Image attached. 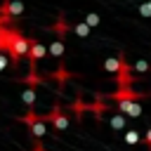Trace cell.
I'll use <instances>...</instances> for the list:
<instances>
[{"label":"cell","instance_id":"1","mask_svg":"<svg viewBox=\"0 0 151 151\" xmlns=\"http://www.w3.org/2000/svg\"><path fill=\"white\" fill-rule=\"evenodd\" d=\"M31 38H26V35H21L19 31H14L12 33V38H9V42H7V47H5V52L9 54V59H12V64H19L24 57H28V50H31Z\"/></svg>","mask_w":151,"mask_h":151},{"label":"cell","instance_id":"2","mask_svg":"<svg viewBox=\"0 0 151 151\" xmlns=\"http://www.w3.org/2000/svg\"><path fill=\"white\" fill-rule=\"evenodd\" d=\"M47 118H50V123L54 125V130H57V132H64V130L68 127V116L61 111V106H59V104L47 113Z\"/></svg>","mask_w":151,"mask_h":151},{"label":"cell","instance_id":"3","mask_svg":"<svg viewBox=\"0 0 151 151\" xmlns=\"http://www.w3.org/2000/svg\"><path fill=\"white\" fill-rule=\"evenodd\" d=\"M0 9H2V14H5V19L9 21V19H14V17H19V14H24V2H21V0H2V5H0Z\"/></svg>","mask_w":151,"mask_h":151},{"label":"cell","instance_id":"4","mask_svg":"<svg viewBox=\"0 0 151 151\" xmlns=\"http://www.w3.org/2000/svg\"><path fill=\"white\" fill-rule=\"evenodd\" d=\"M50 50L42 45V42H31V50H28V59H31V71H35V64L40 61V59H45V54H47Z\"/></svg>","mask_w":151,"mask_h":151},{"label":"cell","instance_id":"5","mask_svg":"<svg viewBox=\"0 0 151 151\" xmlns=\"http://www.w3.org/2000/svg\"><path fill=\"white\" fill-rule=\"evenodd\" d=\"M116 104H118V111H123L125 116H132V118L142 116V106L132 99H123V101H116Z\"/></svg>","mask_w":151,"mask_h":151},{"label":"cell","instance_id":"6","mask_svg":"<svg viewBox=\"0 0 151 151\" xmlns=\"http://www.w3.org/2000/svg\"><path fill=\"white\" fill-rule=\"evenodd\" d=\"M120 66H123V54H118V57H106V59H104V71L111 73V76H118Z\"/></svg>","mask_w":151,"mask_h":151},{"label":"cell","instance_id":"7","mask_svg":"<svg viewBox=\"0 0 151 151\" xmlns=\"http://www.w3.org/2000/svg\"><path fill=\"white\" fill-rule=\"evenodd\" d=\"M71 26H73V24H66V19H64V17H59V19L50 26V31H54V33H57V38H64V33H66V31H71Z\"/></svg>","mask_w":151,"mask_h":151},{"label":"cell","instance_id":"8","mask_svg":"<svg viewBox=\"0 0 151 151\" xmlns=\"http://www.w3.org/2000/svg\"><path fill=\"white\" fill-rule=\"evenodd\" d=\"M35 99H38V94H35V87H33V85H28V87L21 92V101H24L28 109H33V106H35Z\"/></svg>","mask_w":151,"mask_h":151},{"label":"cell","instance_id":"9","mask_svg":"<svg viewBox=\"0 0 151 151\" xmlns=\"http://www.w3.org/2000/svg\"><path fill=\"white\" fill-rule=\"evenodd\" d=\"M71 31H73L76 35H80V38H87V35H90V31H92V26H90L87 21H78V24H73V26H71Z\"/></svg>","mask_w":151,"mask_h":151},{"label":"cell","instance_id":"10","mask_svg":"<svg viewBox=\"0 0 151 151\" xmlns=\"http://www.w3.org/2000/svg\"><path fill=\"white\" fill-rule=\"evenodd\" d=\"M47 50H50V54H52V57H64V42H61V38L52 40Z\"/></svg>","mask_w":151,"mask_h":151},{"label":"cell","instance_id":"11","mask_svg":"<svg viewBox=\"0 0 151 151\" xmlns=\"http://www.w3.org/2000/svg\"><path fill=\"white\" fill-rule=\"evenodd\" d=\"M50 78H52V80H57L59 85H64V83L68 80V71H66V68H57L54 73H50Z\"/></svg>","mask_w":151,"mask_h":151},{"label":"cell","instance_id":"12","mask_svg":"<svg viewBox=\"0 0 151 151\" xmlns=\"http://www.w3.org/2000/svg\"><path fill=\"white\" fill-rule=\"evenodd\" d=\"M109 123H111V127H113V130H123V127H125V118H123V111H120V113H113Z\"/></svg>","mask_w":151,"mask_h":151},{"label":"cell","instance_id":"13","mask_svg":"<svg viewBox=\"0 0 151 151\" xmlns=\"http://www.w3.org/2000/svg\"><path fill=\"white\" fill-rule=\"evenodd\" d=\"M125 142H127V144H139V142H142V134H139L137 130H127V132H125Z\"/></svg>","mask_w":151,"mask_h":151},{"label":"cell","instance_id":"14","mask_svg":"<svg viewBox=\"0 0 151 151\" xmlns=\"http://www.w3.org/2000/svg\"><path fill=\"white\" fill-rule=\"evenodd\" d=\"M149 68H151V66H149L146 59H137V61H134V71H137V73H149Z\"/></svg>","mask_w":151,"mask_h":151},{"label":"cell","instance_id":"15","mask_svg":"<svg viewBox=\"0 0 151 151\" xmlns=\"http://www.w3.org/2000/svg\"><path fill=\"white\" fill-rule=\"evenodd\" d=\"M85 21H87L92 28H97V26H99V14H97V12H90V14H85Z\"/></svg>","mask_w":151,"mask_h":151},{"label":"cell","instance_id":"16","mask_svg":"<svg viewBox=\"0 0 151 151\" xmlns=\"http://www.w3.org/2000/svg\"><path fill=\"white\" fill-rule=\"evenodd\" d=\"M139 14H142L144 19H149V17H151V0H146V2H142V5H139Z\"/></svg>","mask_w":151,"mask_h":151},{"label":"cell","instance_id":"17","mask_svg":"<svg viewBox=\"0 0 151 151\" xmlns=\"http://www.w3.org/2000/svg\"><path fill=\"white\" fill-rule=\"evenodd\" d=\"M9 61H12V59H9V54H7L5 50H0V71H5Z\"/></svg>","mask_w":151,"mask_h":151},{"label":"cell","instance_id":"18","mask_svg":"<svg viewBox=\"0 0 151 151\" xmlns=\"http://www.w3.org/2000/svg\"><path fill=\"white\" fill-rule=\"evenodd\" d=\"M144 144H146V149L151 151V125H149V130H146V134H144Z\"/></svg>","mask_w":151,"mask_h":151},{"label":"cell","instance_id":"19","mask_svg":"<svg viewBox=\"0 0 151 151\" xmlns=\"http://www.w3.org/2000/svg\"><path fill=\"white\" fill-rule=\"evenodd\" d=\"M33 151H45V149H42V144H35V146H33Z\"/></svg>","mask_w":151,"mask_h":151}]
</instances>
